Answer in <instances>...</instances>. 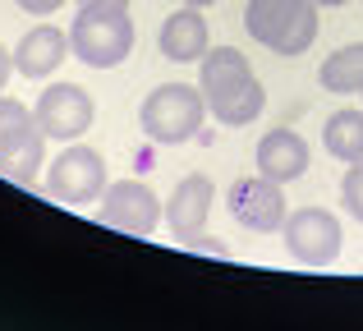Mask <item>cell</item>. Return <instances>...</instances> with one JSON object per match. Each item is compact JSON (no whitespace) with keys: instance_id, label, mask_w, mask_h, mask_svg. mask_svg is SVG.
Masks as SVG:
<instances>
[{"instance_id":"6da1fadb","label":"cell","mask_w":363,"mask_h":331,"mask_svg":"<svg viewBox=\"0 0 363 331\" xmlns=\"http://www.w3.org/2000/svg\"><path fill=\"white\" fill-rule=\"evenodd\" d=\"M244 28L257 46L294 60L318 42V5L313 0H248Z\"/></svg>"},{"instance_id":"7a4b0ae2","label":"cell","mask_w":363,"mask_h":331,"mask_svg":"<svg viewBox=\"0 0 363 331\" xmlns=\"http://www.w3.org/2000/svg\"><path fill=\"white\" fill-rule=\"evenodd\" d=\"M69 51L88 69H116L133 51V18L116 5H79L69 23Z\"/></svg>"},{"instance_id":"3957f363","label":"cell","mask_w":363,"mask_h":331,"mask_svg":"<svg viewBox=\"0 0 363 331\" xmlns=\"http://www.w3.org/2000/svg\"><path fill=\"white\" fill-rule=\"evenodd\" d=\"M203 120H207V97H203V88H189V83H161L138 106L143 134L161 147L189 143L203 129Z\"/></svg>"},{"instance_id":"277c9868","label":"cell","mask_w":363,"mask_h":331,"mask_svg":"<svg viewBox=\"0 0 363 331\" xmlns=\"http://www.w3.org/2000/svg\"><path fill=\"white\" fill-rule=\"evenodd\" d=\"M42 162H46V134L37 116L18 97L0 92V175L18 189H33Z\"/></svg>"},{"instance_id":"5b68a950","label":"cell","mask_w":363,"mask_h":331,"mask_svg":"<svg viewBox=\"0 0 363 331\" xmlns=\"http://www.w3.org/2000/svg\"><path fill=\"white\" fill-rule=\"evenodd\" d=\"M101 189H106V162H101L97 147L83 143H65V152L46 166V193L65 207H83L97 203Z\"/></svg>"},{"instance_id":"8992f818","label":"cell","mask_w":363,"mask_h":331,"mask_svg":"<svg viewBox=\"0 0 363 331\" xmlns=\"http://www.w3.org/2000/svg\"><path fill=\"white\" fill-rule=\"evenodd\" d=\"M281 235H285V253L294 262H303V267H331L340 258V244H345V230H340V221L327 207H299V212H290Z\"/></svg>"},{"instance_id":"52a82bcc","label":"cell","mask_w":363,"mask_h":331,"mask_svg":"<svg viewBox=\"0 0 363 331\" xmlns=\"http://www.w3.org/2000/svg\"><path fill=\"white\" fill-rule=\"evenodd\" d=\"M161 216H166V203L143 179H116L97 198V221L124 235H152L161 225Z\"/></svg>"},{"instance_id":"ba28073f","label":"cell","mask_w":363,"mask_h":331,"mask_svg":"<svg viewBox=\"0 0 363 331\" xmlns=\"http://www.w3.org/2000/svg\"><path fill=\"white\" fill-rule=\"evenodd\" d=\"M225 207H230V216L244 225V230L253 235H272L285 225V216H290V203H285V184H276V179L267 175H244L235 179L230 189H225Z\"/></svg>"},{"instance_id":"9c48e42d","label":"cell","mask_w":363,"mask_h":331,"mask_svg":"<svg viewBox=\"0 0 363 331\" xmlns=\"http://www.w3.org/2000/svg\"><path fill=\"white\" fill-rule=\"evenodd\" d=\"M33 116H37V125H42L46 138L79 143L92 129V120H97V106H92L88 88H79V83H51V88L37 97Z\"/></svg>"},{"instance_id":"30bf717a","label":"cell","mask_w":363,"mask_h":331,"mask_svg":"<svg viewBox=\"0 0 363 331\" xmlns=\"http://www.w3.org/2000/svg\"><path fill=\"white\" fill-rule=\"evenodd\" d=\"M212 203H216V184L207 175H184L175 184V193L166 198V225H170V235H175L179 244L189 240V235H198V230H207V216H212Z\"/></svg>"},{"instance_id":"8fae6325","label":"cell","mask_w":363,"mask_h":331,"mask_svg":"<svg viewBox=\"0 0 363 331\" xmlns=\"http://www.w3.org/2000/svg\"><path fill=\"white\" fill-rule=\"evenodd\" d=\"M253 170L276 184H294V179L308 170V143H303L294 129H267L257 138V152H253Z\"/></svg>"},{"instance_id":"7c38bea8","label":"cell","mask_w":363,"mask_h":331,"mask_svg":"<svg viewBox=\"0 0 363 331\" xmlns=\"http://www.w3.org/2000/svg\"><path fill=\"white\" fill-rule=\"evenodd\" d=\"M203 69H198V88H203V97H207V106H216V101H225V97H235V92H244L248 83H257L253 79V64H248V55H240L235 46H207V55L203 60Z\"/></svg>"},{"instance_id":"4fadbf2b","label":"cell","mask_w":363,"mask_h":331,"mask_svg":"<svg viewBox=\"0 0 363 331\" xmlns=\"http://www.w3.org/2000/svg\"><path fill=\"white\" fill-rule=\"evenodd\" d=\"M161 55L175 64H189V60H203L207 46H212V33H207V18L198 5H179L175 14L161 23Z\"/></svg>"},{"instance_id":"5bb4252c","label":"cell","mask_w":363,"mask_h":331,"mask_svg":"<svg viewBox=\"0 0 363 331\" xmlns=\"http://www.w3.org/2000/svg\"><path fill=\"white\" fill-rule=\"evenodd\" d=\"M69 55V33L55 23H37L33 33H23V42L14 46V69L23 79H46L60 69V60Z\"/></svg>"},{"instance_id":"9a60e30c","label":"cell","mask_w":363,"mask_h":331,"mask_svg":"<svg viewBox=\"0 0 363 331\" xmlns=\"http://www.w3.org/2000/svg\"><path fill=\"white\" fill-rule=\"evenodd\" d=\"M322 143H327V152L336 157V162H359L363 157V111L354 106H340L327 116V125H322Z\"/></svg>"},{"instance_id":"2e32d148","label":"cell","mask_w":363,"mask_h":331,"mask_svg":"<svg viewBox=\"0 0 363 331\" xmlns=\"http://www.w3.org/2000/svg\"><path fill=\"white\" fill-rule=\"evenodd\" d=\"M318 83L327 92H340V97L363 92V42H350V46H340L336 55H327L322 69H318Z\"/></svg>"},{"instance_id":"e0dca14e","label":"cell","mask_w":363,"mask_h":331,"mask_svg":"<svg viewBox=\"0 0 363 331\" xmlns=\"http://www.w3.org/2000/svg\"><path fill=\"white\" fill-rule=\"evenodd\" d=\"M262 106H267V92H262V83H248L244 92H235V97L216 101V106H207V111L216 116V125L244 129V125H253V120L262 116Z\"/></svg>"},{"instance_id":"ac0fdd59","label":"cell","mask_w":363,"mask_h":331,"mask_svg":"<svg viewBox=\"0 0 363 331\" xmlns=\"http://www.w3.org/2000/svg\"><path fill=\"white\" fill-rule=\"evenodd\" d=\"M340 198H345L350 216H354V221L363 225V157H359V162H350L345 179H340Z\"/></svg>"},{"instance_id":"d6986e66","label":"cell","mask_w":363,"mask_h":331,"mask_svg":"<svg viewBox=\"0 0 363 331\" xmlns=\"http://www.w3.org/2000/svg\"><path fill=\"white\" fill-rule=\"evenodd\" d=\"M23 14H37V18H46V14H55V9L65 5V0H14Z\"/></svg>"},{"instance_id":"ffe728a7","label":"cell","mask_w":363,"mask_h":331,"mask_svg":"<svg viewBox=\"0 0 363 331\" xmlns=\"http://www.w3.org/2000/svg\"><path fill=\"white\" fill-rule=\"evenodd\" d=\"M184 249H203V253H216V258H225V244L207 240L203 230H198V235H189V240H184Z\"/></svg>"},{"instance_id":"44dd1931","label":"cell","mask_w":363,"mask_h":331,"mask_svg":"<svg viewBox=\"0 0 363 331\" xmlns=\"http://www.w3.org/2000/svg\"><path fill=\"white\" fill-rule=\"evenodd\" d=\"M9 74H14V51H5V46H0V92H5Z\"/></svg>"},{"instance_id":"7402d4cb","label":"cell","mask_w":363,"mask_h":331,"mask_svg":"<svg viewBox=\"0 0 363 331\" xmlns=\"http://www.w3.org/2000/svg\"><path fill=\"white\" fill-rule=\"evenodd\" d=\"M79 5H116V9H129V0H79Z\"/></svg>"},{"instance_id":"603a6c76","label":"cell","mask_w":363,"mask_h":331,"mask_svg":"<svg viewBox=\"0 0 363 331\" xmlns=\"http://www.w3.org/2000/svg\"><path fill=\"white\" fill-rule=\"evenodd\" d=\"M318 9H340V5H350V0H313Z\"/></svg>"},{"instance_id":"cb8c5ba5","label":"cell","mask_w":363,"mask_h":331,"mask_svg":"<svg viewBox=\"0 0 363 331\" xmlns=\"http://www.w3.org/2000/svg\"><path fill=\"white\" fill-rule=\"evenodd\" d=\"M179 5H198V9H207V5H216V0H179Z\"/></svg>"}]
</instances>
